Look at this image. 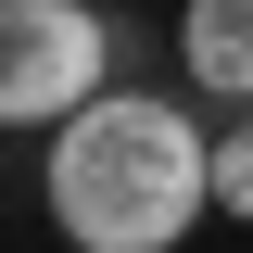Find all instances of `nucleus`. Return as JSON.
<instances>
[{
  "instance_id": "4",
  "label": "nucleus",
  "mask_w": 253,
  "mask_h": 253,
  "mask_svg": "<svg viewBox=\"0 0 253 253\" xmlns=\"http://www.w3.org/2000/svg\"><path fill=\"white\" fill-rule=\"evenodd\" d=\"M215 203H228V228H253V101L215 126Z\"/></svg>"
},
{
  "instance_id": "2",
  "label": "nucleus",
  "mask_w": 253,
  "mask_h": 253,
  "mask_svg": "<svg viewBox=\"0 0 253 253\" xmlns=\"http://www.w3.org/2000/svg\"><path fill=\"white\" fill-rule=\"evenodd\" d=\"M114 89V13L101 0H0V126H63Z\"/></svg>"
},
{
  "instance_id": "1",
  "label": "nucleus",
  "mask_w": 253,
  "mask_h": 253,
  "mask_svg": "<svg viewBox=\"0 0 253 253\" xmlns=\"http://www.w3.org/2000/svg\"><path fill=\"white\" fill-rule=\"evenodd\" d=\"M38 190H51V228L76 253H177L203 228V203H215V126L190 101L114 76L101 101H76L51 126Z\"/></svg>"
},
{
  "instance_id": "3",
  "label": "nucleus",
  "mask_w": 253,
  "mask_h": 253,
  "mask_svg": "<svg viewBox=\"0 0 253 253\" xmlns=\"http://www.w3.org/2000/svg\"><path fill=\"white\" fill-rule=\"evenodd\" d=\"M177 76L215 114L253 101V0H177Z\"/></svg>"
}]
</instances>
